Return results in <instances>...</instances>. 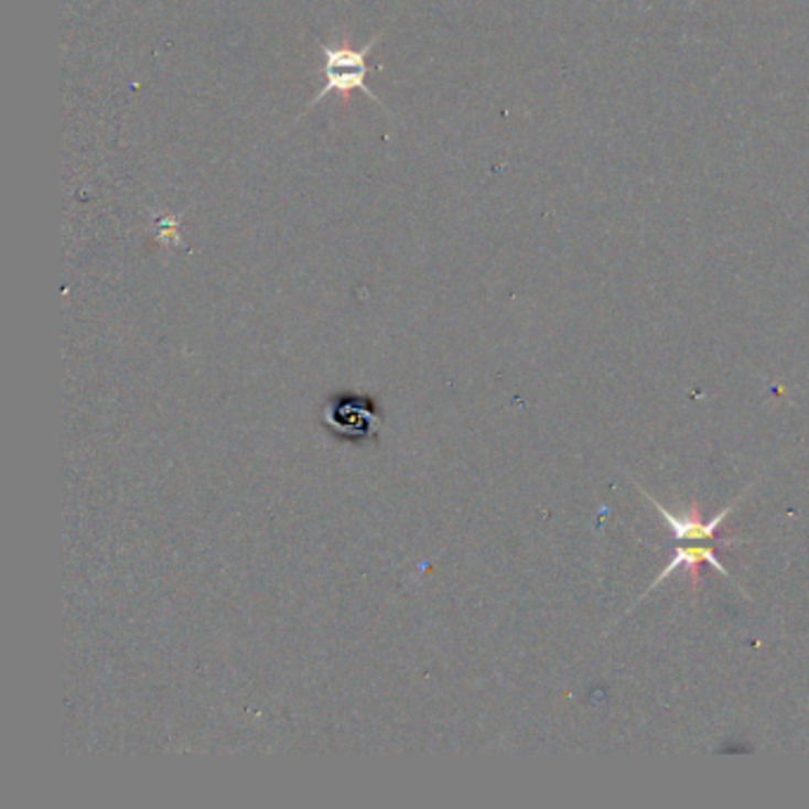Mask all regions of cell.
<instances>
[{
  "label": "cell",
  "mask_w": 809,
  "mask_h": 809,
  "mask_svg": "<svg viewBox=\"0 0 809 809\" xmlns=\"http://www.w3.org/2000/svg\"><path fill=\"white\" fill-rule=\"evenodd\" d=\"M650 504L656 506V510L660 513V516L667 520V527H670L672 535L679 539V541H705V539H718V532L722 522L726 520V516L731 510H734V506H726L722 513H718L712 520H703L700 518V510L698 508H691L687 516L679 518L675 516L672 510H667L662 504H658L656 499H652L650 494H646Z\"/></svg>",
  "instance_id": "2"
},
{
  "label": "cell",
  "mask_w": 809,
  "mask_h": 809,
  "mask_svg": "<svg viewBox=\"0 0 809 809\" xmlns=\"http://www.w3.org/2000/svg\"><path fill=\"white\" fill-rule=\"evenodd\" d=\"M380 36L382 34H378L376 39L368 41V45H364V48H359V51H352V48H331V45H323L321 43V51H323V79H325V84L316 93V98L309 103V107H314L323 98H328L331 93H349V90H364L373 103L382 105L380 98H376V93H373L366 86V82H364L366 74H368L366 57L373 51V45H376L380 41Z\"/></svg>",
  "instance_id": "1"
},
{
  "label": "cell",
  "mask_w": 809,
  "mask_h": 809,
  "mask_svg": "<svg viewBox=\"0 0 809 809\" xmlns=\"http://www.w3.org/2000/svg\"><path fill=\"white\" fill-rule=\"evenodd\" d=\"M700 565H712L714 570H720L722 574H724V578H729V570L720 563V560H718V555H714V551L712 549H705V547H695V549H679L675 555H672V560H670V565H667L665 570H662V574H660V578L656 580V582H652L650 586H648V591H652V589H656V586H660L667 578H670V574L672 572H677V570H687L689 574H691V578L693 580H698V574H700Z\"/></svg>",
  "instance_id": "3"
}]
</instances>
